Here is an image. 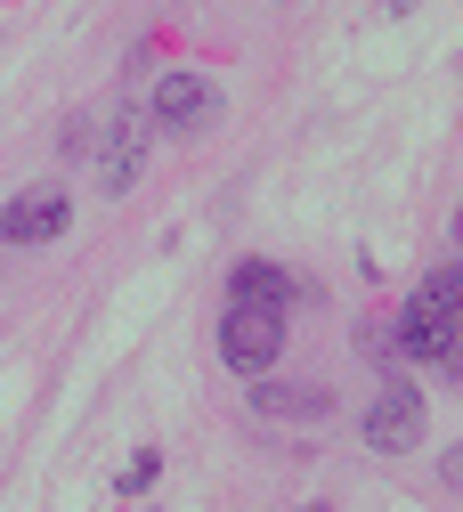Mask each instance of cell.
Listing matches in <instances>:
<instances>
[{
	"mask_svg": "<svg viewBox=\"0 0 463 512\" xmlns=\"http://www.w3.org/2000/svg\"><path fill=\"white\" fill-rule=\"evenodd\" d=\"M390 350L431 358V366H463V261H447V269L423 277V293L399 309V334H390Z\"/></svg>",
	"mask_w": 463,
	"mask_h": 512,
	"instance_id": "6da1fadb",
	"label": "cell"
},
{
	"mask_svg": "<svg viewBox=\"0 0 463 512\" xmlns=\"http://www.w3.org/2000/svg\"><path fill=\"white\" fill-rule=\"evenodd\" d=\"M220 358L252 382V374H269L277 358H285V309H269V301H228V317H220Z\"/></svg>",
	"mask_w": 463,
	"mask_h": 512,
	"instance_id": "7a4b0ae2",
	"label": "cell"
},
{
	"mask_svg": "<svg viewBox=\"0 0 463 512\" xmlns=\"http://www.w3.org/2000/svg\"><path fill=\"white\" fill-rule=\"evenodd\" d=\"M220 122V90L212 74H163L155 98H147V131H171V139H195Z\"/></svg>",
	"mask_w": 463,
	"mask_h": 512,
	"instance_id": "3957f363",
	"label": "cell"
},
{
	"mask_svg": "<svg viewBox=\"0 0 463 512\" xmlns=\"http://www.w3.org/2000/svg\"><path fill=\"white\" fill-rule=\"evenodd\" d=\"M423 439V391L415 382H382V399L366 407V447L374 456H407Z\"/></svg>",
	"mask_w": 463,
	"mask_h": 512,
	"instance_id": "277c9868",
	"label": "cell"
},
{
	"mask_svg": "<svg viewBox=\"0 0 463 512\" xmlns=\"http://www.w3.org/2000/svg\"><path fill=\"white\" fill-rule=\"evenodd\" d=\"M65 220H74V196H65V187H25V196L0 212V244H57Z\"/></svg>",
	"mask_w": 463,
	"mask_h": 512,
	"instance_id": "5b68a950",
	"label": "cell"
},
{
	"mask_svg": "<svg viewBox=\"0 0 463 512\" xmlns=\"http://www.w3.org/2000/svg\"><path fill=\"white\" fill-rule=\"evenodd\" d=\"M139 171H147V106H130L114 131H106V155H98V187L106 196H130L139 187Z\"/></svg>",
	"mask_w": 463,
	"mask_h": 512,
	"instance_id": "8992f818",
	"label": "cell"
},
{
	"mask_svg": "<svg viewBox=\"0 0 463 512\" xmlns=\"http://www.w3.org/2000/svg\"><path fill=\"white\" fill-rule=\"evenodd\" d=\"M252 407H260V415H301V423H325V415H334L325 391H309V382H269V374H252Z\"/></svg>",
	"mask_w": 463,
	"mask_h": 512,
	"instance_id": "52a82bcc",
	"label": "cell"
},
{
	"mask_svg": "<svg viewBox=\"0 0 463 512\" xmlns=\"http://www.w3.org/2000/svg\"><path fill=\"white\" fill-rule=\"evenodd\" d=\"M228 301H269V309H293V301H301V285H293L277 261H236V269H228Z\"/></svg>",
	"mask_w": 463,
	"mask_h": 512,
	"instance_id": "ba28073f",
	"label": "cell"
},
{
	"mask_svg": "<svg viewBox=\"0 0 463 512\" xmlns=\"http://www.w3.org/2000/svg\"><path fill=\"white\" fill-rule=\"evenodd\" d=\"M57 147H65V155H90V147H98V139H90V114H65V131H57Z\"/></svg>",
	"mask_w": 463,
	"mask_h": 512,
	"instance_id": "9c48e42d",
	"label": "cell"
},
{
	"mask_svg": "<svg viewBox=\"0 0 463 512\" xmlns=\"http://www.w3.org/2000/svg\"><path fill=\"white\" fill-rule=\"evenodd\" d=\"M155 472H163V456H130V472H122V488H155Z\"/></svg>",
	"mask_w": 463,
	"mask_h": 512,
	"instance_id": "30bf717a",
	"label": "cell"
}]
</instances>
